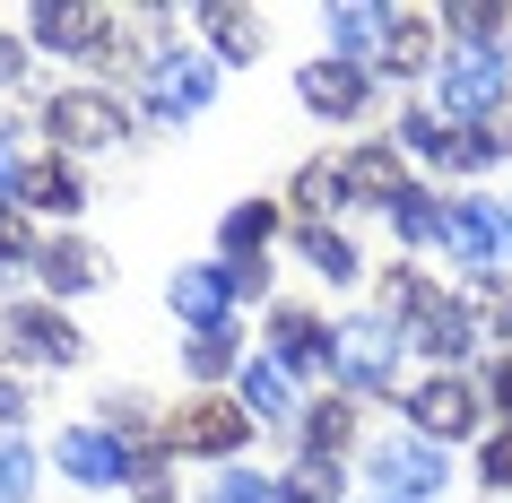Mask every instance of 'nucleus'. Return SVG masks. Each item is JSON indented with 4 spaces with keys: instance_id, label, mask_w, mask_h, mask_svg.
I'll use <instances>...</instances> for the list:
<instances>
[{
    "instance_id": "obj_14",
    "label": "nucleus",
    "mask_w": 512,
    "mask_h": 503,
    "mask_svg": "<svg viewBox=\"0 0 512 503\" xmlns=\"http://www.w3.org/2000/svg\"><path fill=\"white\" fill-rule=\"evenodd\" d=\"M165 304H174L191 330H226L235 287H226V269H174V278H165Z\"/></svg>"
},
{
    "instance_id": "obj_21",
    "label": "nucleus",
    "mask_w": 512,
    "mask_h": 503,
    "mask_svg": "<svg viewBox=\"0 0 512 503\" xmlns=\"http://www.w3.org/2000/svg\"><path fill=\"white\" fill-rule=\"evenodd\" d=\"M35 269H44V287H53V295H87L96 278H105V261H96L87 243H44V261H35Z\"/></svg>"
},
{
    "instance_id": "obj_9",
    "label": "nucleus",
    "mask_w": 512,
    "mask_h": 503,
    "mask_svg": "<svg viewBox=\"0 0 512 503\" xmlns=\"http://www.w3.org/2000/svg\"><path fill=\"white\" fill-rule=\"evenodd\" d=\"M61 469L79 486H122V477H139V451L122 434H105V425H70L61 434Z\"/></svg>"
},
{
    "instance_id": "obj_29",
    "label": "nucleus",
    "mask_w": 512,
    "mask_h": 503,
    "mask_svg": "<svg viewBox=\"0 0 512 503\" xmlns=\"http://www.w3.org/2000/svg\"><path fill=\"white\" fill-rule=\"evenodd\" d=\"M400 148H408V157H452V131H443V113L417 105V113L400 122Z\"/></svg>"
},
{
    "instance_id": "obj_36",
    "label": "nucleus",
    "mask_w": 512,
    "mask_h": 503,
    "mask_svg": "<svg viewBox=\"0 0 512 503\" xmlns=\"http://www.w3.org/2000/svg\"><path fill=\"white\" fill-rule=\"evenodd\" d=\"M27 417V391H18V373H0V425H18Z\"/></svg>"
},
{
    "instance_id": "obj_4",
    "label": "nucleus",
    "mask_w": 512,
    "mask_h": 503,
    "mask_svg": "<svg viewBox=\"0 0 512 503\" xmlns=\"http://www.w3.org/2000/svg\"><path fill=\"white\" fill-rule=\"evenodd\" d=\"M209 96H217V61L209 53H183V44H174V53L148 61V113H157V122H183V113H200Z\"/></svg>"
},
{
    "instance_id": "obj_1",
    "label": "nucleus",
    "mask_w": 512,
    "mask_h": 503,
    "mask_svg": "<svg viewBox=\"0 0 512 503\" xmlns=\"http://www.w3.org/2000/svg\"><path fill=\"white\" fill-rule=\"evenodd\" d=\"M512 70L495 53H478V44H460V53H443V79H434V113H452V122H478V113L504 105Z\"/></svg>"
},
{
    "instance_id": "obj_25",
    "label": "nucleus",
    "mask_w": 512,
    "mask_h": 503,
    "mask_svg": "<svg viewBox=\"0 0 512 503\" xmlns=\"http://www.w3.org/2000/svg\"><path fill=\"white\" fill-rule=\"evenodd\" d=\"M443 217H452V209H443L434 191H417V183H408L400 200H391V226H400L408 243H434V235H443Z\"/></svg>"
},
{
    "instance_id": "obj_35",
    "label": "nucleus",
    "mask_w": 512,
    "mask_h": 503,
    "mask_svg": "<svg viewBox=\"0 0 512 503\" xmlns=\"http://www.w3.org/2000/svg\"><path fill=\"white\" fill-rule=\"evenodd\" d=\"M226 287H235V295H261V287H270V261H226Z\"/></svg>"
},
{
    "instance_id": "obj_37",
    "label": "nucleus",
    "mask_w": 512,
    "mask_h": 503,
    "mask_svg": "<svg viewBox=\"0 0 512 503\" xmlns=\"http://www.w3.org/2000/svg\"><path fill=\"white\" fill-rule=\"evenodd\" d=\"M27 79V53H18V44H0V87H18Z\"/></svg>"
},
{
    "instance_id": "obj_6",
    "label": "nucleus",
    "mask_w": 512,
    "mask_h": 503,
    "mask_svg": "<svg viewBox=\"0 0 512 503\" xmlns=\"http://www.w3.org/2000/svg\"><path fill=\"white\" fill-rule=\"evenodd\" d=\"M374 486H382V503L391 495L426 503L434 486H443V451H434L426 434H391V443H374Z\"/></svg>"
},
{
    "instance_id": "obj_19",
    "label": "nucleus",
    "mask_w": 512,
    "mask_h": 503,
    "mask_svg": "<svg viewBox=\"0 0 512 503\" xmlns=\"http://www.w3.org/2000/svg\"><path fill=\"white\" fill-rule=\"evenodd\" d=\"M339 174H348V191H356V200H382V209H391V200L408 191V174H400V148H356V157L339 165Z\"/></svg>"
},
{
    "instance_id": "obj_12",
    "label": "nucleus",
    "mask_w": 512,
    "mask_h": 503,
    "mask_svg": "<svg viewBox=\"0 0 512 503\" xmlns=\"http://www.w3.org/2000/svg\"><path fill=\"white\" fill-rule=\"evenodd\" d=\"M296 96L322 113V122H356V113H365V70H356V61H304Z\"/></svg>"
},
{
    "instance_id": "obj_38",
    "label": "nucleus",
    "mask_w": 512,
    "mask_h": 503,
    "mask_svg": "<svg viewBox=\"0 0 512 503\" xmlns=\"http://www.w3.org/2000/svg\"><path fill=\"white\" fill-rule=\"evenodd\" d=\"M495 408H504V417H512V356H504V365H495Z\"/></svg>"
},
{
    "instance_id": "obj_2",
    "label": "nucleus",
    "mask_w": 512,
    "mask_h": 503,
    "mask_svg": "<svg viewBox=\"0 0 512 503\" xmlns=\"http://www.w3.org/2000/svg\"><path fill=\"white\" fill-rule=\"evenodd\" d=\"M400 321H382V313H356L339 321V382L348 391H391V373H400Z\"/></svg>"
},
{
    "instance_id": "obj_39",
    "label": "nucleus",
    "mask_w": 512,
    "mask_h": 503,
    "mask_svg": "<svg viewBox=\"0 0 512 503\" xmlns=\"http://www.w3.org/2000/svg\"><path fill=\"white\" fill-rule=\"evenodd\" d=\"M504 252H512V209H504Z\"/></svg>"
},
{
    "instance_id": "obj_10",
    "label": "nucleus",
    "mask_w": 512,
    "mask_h": 503,
    "mask_svg": "<svg viewBox=\"0 0 512 503\" xmlns=\"http://www.w3.org/2000/svg\"><path fill=\"white\" fill-rule=\"evenodd\" d=\"M443 243H452V261L469 269V278H495V252H504V209H495V200H452Z\"/></svg>"
},
{
    "instance_id": "obj_13",
    "label": "nucleus",
    "mask_w": 512,
    "mask_h": 503,
    "mask_svg": "<svg viewBox=\"0 0 512 503\" xmlns=\"http://www.w3.org/2000/svg\"><path fill=\"white\" fill-rule=\"evenodd\" d=\"M18 200L44 209V217H79L87 209V183H79V165H70V157H35V165H18Z\"/></svg>"
},
{
    "instance_id": "obj_26",
    "label": "nucleus",
    "mask_w": 512,
    "mask_h": 503,
    "mask_svg": "<svg viewBox=\"0 0 512 503\" xmlns=\"http://www.w3.org/2000/svg\"><path fill=\"white\" fill-rule=\"evenodd\" d=\"M183 373H191V382H217V373H235V330H191Z\"/></svg>"
},
{
    "instance_id": "obj_20",
    "label": "nucleus",
    "mask_w": 512,
    "mask_h": 503,
    "mask_svg": "<svg viewBox=\"0 0 512 503\" xmlns=\"http://www.w3.org/2000/svg\"><path fill=\"white\" fill-rule=\"evenodd\" d=\"M278 235V209L270 200H243V209H226V226H217V243H226V261H261V243Z\"/></svg>"
},
{
    "instance_id": "obj_22",
    "label": "nucleus",
    "mask_w": 512,
    "mask_h": 503,
    "mask_svg": "<svg viewBox=\"0 0 512 503\" xmlns=\"http://www.w3.org/2000/svg\"><path fill=\"white\" fill-rule=\"evenodd\" d=\"M382 27H391V9H339V18H330V35L348 44L339 61H374L382 70Z\"/></svg>"
},
{
    "instance_id": "obj_27",
    "label": "nucleus",
    "mask_w": 512,
    "mask_h": 503,
    "mask_svg": "<svg viewBox=\"0 0 512 503\" xmlns=\"http://www.w3.org/2000/svg\"><path fill=\"white\" fill-rule=\"evenodd\" d=\"M339 191H348V174H339V165H304V174H296V209L322 226V217L339 209Z\"/></svg>"
},
{
    "instance_id": "obj_23",
    "label": "nucleus",
    "mask_w": 512,
    "mask_h": 503,
    "mask_svg": "<svg viewBox=\"0 0 512 503\" xmlns=\"http://www.w3.org/2000/svg\"><path fill=\"white\" fill-rule=\"evenodd\" d=\"M200 27H209L217 61H252V53H261V18H243V9H209Z\"/></svg>"
},
{
    "instance_id": "obj_30",
    "label": "nucleus",
    "mask_w": 512,
    "mask_h": 503,
    "mask_svg": "<svg viewBox=\"0 0 512 503\" xmlns=\"http://www.w3.org/2000/svg\"><path fill=\"white\" fill-rule=\"evenodd\" d=\"M209 503H287V486L278 477H252V469H226L209 486Z\"/></svg>"
},
{
    "instance_id": "obj_34",
    "label": "nucleus",
    "mask_w": 512,
    "mask_h": 503,
    "mask_svg": "<svg viewBox=\"0 0 512 503\" xmlns=\"http://www.w3.org/2000/svg\"><path fill=\"white\" fill-rule=\"evenodd\" d=\"M478 477H486V486H512V425H504V434H495V443L478 451Z\"/></svg>"
},
{
    "instance_id": "obj_31",
    "label": "nucleus",
    "mask_w": 512,
    "mask_h": 503,
    "mask_svg": "<svg viewBox=\"0 0 512 503\" xmlns=\"http://www.w3.org/2000/svg\"><path fill=\"white\" fill-rule=\"evenodd\" d=\"M27 495H35V451L9 434L0 443V503H27Z\"/></svg>"
},
{
    "instance_id": "obj_18",
    "label": "nucleus",
    "mask_w": 512,
    "mask_h": 503,
    "mask_svg": "<svg viewBox=\"0 0 512 503\" xmlns=\"http://www.w3.org/2000/svg\"><path fill=\"white\" fill-rule=\"evenodd\" d=\"M243 408H252L261 425H287V417H296V382H287V365L243 356Z\"/></svg>"
},
{
    "instance_id": "obj_5",
    "label": "nucleus",
    "mask_w": 512,
    "mask_h": 503,
    "mask_svg": "<svg viewBox=\"0 0 512 503\" xmlns=\"http://www.w3.org/2000/svg\"><path fill=\"white\" fill-rule=\"evenodd\" d=\"M243 434H252V408H243V399H191L183 417L165 425V443H174V451H200V460H235Z\"/></svg>"
},
{
    "instance_id": "obj_28",
    "label": "nucleus",
    "mask_w": 512,
    "mask_h": 503,
    "mask_svg": "<svg viewBox=\"0 0 512 503\" xmlns=\"http://www.w3.org/2000/svg\"><path fill=\"white\" fill-rule=\"evenodd\" d=\"M44 252H35V235H27V217H18V200H0V278L9 269H35Z\"/></svg>"
},
{
    "instance_id": "obj_11",
    "label": "nucleus",
    "mask_w": 512,
    "mask_h": 503,
    "mask_svg": "<svg viewBox=\"0 0 512 503\" xmlns=\"http://www.w3.org/2000/svg\"><path fill=\"white\" fill-rule=\"evenodd\" d=\"M270 365H287V373H339V330H322V321L304 313V304H278V321H270Z\"/></svg>"
},
{
    "instance_id": "obj_7",
    "label": "nucleus",
    "mask_w": 512,
    "mask_h": 503,
    "mask_svg": "<svg viewBox=\"0 0 512 503\" xmlns=\"http://www.w3.org/2000/svg\"><path fill=\"white\" fill-rule=\"evenodd\" d=\"M408 425L426 434V443H452V434H478V391L460 382V373H434L408 391Z\"/></svg>"
},
{
    "instance_id": "obj_33",
    "label": "nucleus",
    "mask_w": 512,
    "mask_h": 503,
    "mask_svg": "<svg viewBox=\"0 0 512 503\" xmlns=\"http://www.w3.org/2000/svg\"><path fill=\"white\" fill-rule=\"evenodd\" d=\"M287 503H339V469H330V460H304V469L287 477Z\"/></svg>"
},
{
    "instance_id": "obj_8",
    "label": "nucleus",
    "mask_w": 512,
    "mask_h": 503,
    "mask_svg": "<svg viewBox=\"0 0 512 503\" xmlns=\"http://www.w3.org/2000/svg\"><path fill=\"white\" fill-rule=\"evenodd\" d=\"M9 356H18V365H79L87 339L53 313V304H18V313H9Z\"/></svg>"
},
{
    "instance_id": "obj_16",
    "label": "nucleus",
    "mask_w": 512,
    "mask_h": 503,
    "mask_svg": "<svg viewBox=\"0 0 512 503\" xmlns=\"http://www.w3.org/2000/svg\"><path fill=\"white\" fill-rule=\"evenodd\" d=\"M408 339L426 347V356H443V365H460V356L478 347V330H469V304H443V295H434L426 313L408 321Z\"/></svg>"
},
{
    "instance_id": "obj_3",
    "label": "nucleus",
    "mask_w": 512,
    "mask_h": 503,
    "mask_svg": "<svg viewBox=\"0 0 512 503\" xmlns=\"http://www.w3.org/2000/svg\"><path fill=\"white\" fill-rule=\"evenodd\" d=\"M44 131L61 148H113L131 122H122V96H105V87H61V96H44Z\"/></svg>"
},
{
    "instance_id": "obj_24",
    "label": "nucleus",
    "mask_w": 512,
    "mask_h": 503,
    "mask_svg": "<svg viewBox=\"0 0 512 503\" xmlns=\"http://www.w3.org/2000/svg\"><path fill=\"white\" fill-rule=\"evenodd\" d=\"M304 261L322 269L330 287H348V278H356V243L339 235V226H304Z\"/></svg>"
},
{
    "instance_id": "obj_15",
    "label": "nucleus",
    "mask_w": 512,
    "mask_h": 503,
    "mask_svg": "<svg viewBox=\"0 0 512 503\" xmlns=\"http://www.w3.org/2000/svg\"><path fill=\"white\" fill-rule=\"evenodd\" d=\"M35 44H53V53H105L113 44V18L105 9H35Z\"/></svg>"
},
{
    "instance_id": "obj_32",
    "label": "nucleus",
    "mask_w": 512,
    "mask_h": 503,
    "mask_svg": "<svg viewBox=\"0 0 512 503\" xmlns=\"http://www.w3.org/2000/svg\"><path fill=\"white\" fill-rule=\"evenodd\" d=\"M348 408H339V399H322V408H313V417H304V443H313V460H330V451L348 443Z\"/></svg>"
},
{
    "instance_id": "obj_17",
    "label": "nucleus",
    "mask_w": 512,
    "mask_h": 503,
    "mask_svg": "<svg viewBox=\"0 0 512 503\" xmlns=\"http://www.w3.org/2000/svg\"><path fill=\"white\" fill-rule=\"evenodd\" d=\"M426 61H434V18L391 9V27H382V70H391V79H417Z\"/></svg>"
}]
</instances>
